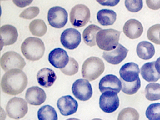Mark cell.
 <instances>
[{
    "mask_svg": "<svg viewBox=\"0 0 160 120\" xmlns=\"http://www.w3.org/2000/svg\"><path fill=\"white\" fill-rule=\"evenodd\" d=\"M61 43L65 48L74 50L77 48L81 41L80 32L74 28L64 30L60 37Z\"/></svg>",
    "mask_w": 160,
    "mask_h": 120,
    "instance_id": "11",
    "label": "cell"
},
{
    "mask_svg": "<svg viewBox=\"0 0 160 120\" xmlns=\"http://www.w3.org/2000/svg\"><path fill=\"white\" fill-rule=\"evenodd\" d=\"M12 2L15 5L17 6L18 7L23 8L29 5L32 2V1H14L13 0Z\"/></svg>",
    "mask_w": 160,
    "mask_h": 120,
    "instance_id": "37",
    "label": "cell"
},
{
    "mask_svg": "<svg viewBox=\"0 0 160 120\" xmlns=\"http://www.w3.org/2000/svg\"><path fill=\"white\" fill-rule=\"evenodd\" d=\"M120 34L121 32L113 29L101 30L96 36L97 46L103 50H113L118 45Z\"/></svg>",
    "mask_w": 160,
    "mask_h": 120,
    "instance_id": "3",
    "label": "cell"
},
{
    "mask_svg": "<svg viewBox=\"0 0 160 120\" xmlns=\"http://www.w3.org/2000/svg\"><path fill=\"white\" fill-rule=\"evenodd\" d=\"M45 92L38 86L30 87L26 91L25 98L27 102L31 105L40 106L46 99Z\"/></svg>",
    "mask_w": 160,
    "mask_h": 120,
    "instance_id": "17",
    "label": "cell"
},
{
    "mask_svg": "<svg viewBox=\"0 0 160 120\" xmlns=\"http://www.w3.org/2000/svg\"><path fill=\"white\" fill-rule=\"evenodd\" d=\"M0 32L2 46L13 45L17 40L18 32L15 26L10 24H5L1 27Z\"/></svg>",
    "mask_w": 160,
    "mask_h": 120,
    "instance_id": "18",
    "label": "cell"
},
{
    "mask_svg": "<svg viewBox=\"0 0 160 120\" xmlns=\"http://www.w3.org/2000/svg\"><path fill=\"white\" fill-rule=\"evenodd\" d=\"M120 79L122 82V91L126 94H134L141 87L140 78L133 82H127Z\"/></svg>",
    "mask_w": 160,
    "mask_h": 120,
    "instance_id": "28",
    "label": "cell"
},
{
    "mask_svg": "<svg viewBox=\"0 0 160 120\" xmlns=\"http://www.w3.org/2000/svg\"><path fill=\"white\" fill-rule=\"evenodd\" d=\"M47 18L49 25L60 29L63 28L68 22V13L61 7H53L48 10Z\"/></svg>",
    "mask_w": 160,
    "mask_h": 120,
    "instance_id": "8",
    "label": "cell"
},
{
    "mask_svg": "<svg viewBox=\"0 0 160 120\" xmlns=\"http://www.w3.org/2000/svg\"><path fill=\"white\" fill-rule=\"evenodd\" d=\"M147 6L152 10H158L160 8V1H146Z\"/></svg>",
    "mask_w": 160,
    "mask_h": 120,
    "instance_id": "35",
    "label": "cell"
},
{
    "mask_svg": "<svg viewBox=\"0 0 160 120\" xmlns=\"http://www.w3.org/2000/svg\"><path fill=\"white\" fill-rule=\"evenodd\" d=\"M139 73L138 65L132 62L127 63L120 69V78L127 82H133L139 78Z\"/></svg>",
    "mask_w": 160,
    "mask_h": 120,
    "instance_id": "16",
    "label": "cell"
},
{
    "mask_svg": "<svg viewBox=\"0 0 160 120\" xmlns=\"http://www.w3.org/2000/svg\"><path fill=\"white\" fill-rule=\"evenodd\" d=\"M145 96L150 101H155L160 99V84L150 83L146 86L145 90Z\"/></svg>",
    "mask_w": 160,
    "mask_h": 120,
    "instance_id": "27",
    "label": "cell"
},
{
    "mask_svg": "<svg viewBox=\"0 0 160 120\" xmlns=\"http://www.w3.org/2000/svg\"><path fill=\"white\" fill-rule=\"evenodd\" d=\"M29 28L31 33L35 36H43L47 32V26L42 19L32 21L30 23Z\"/></svg>",
    "mask_w": 160,
    "mask_h": 120,
    "instance_id": "25",
    "label": "cell"
},
{
    "mask_svg": "<svg viewBox=\"0 0 160 120\" xmlns=\"http://www.w3.org/2000/svg\"><path fill=\"white\" fill-rule=\"evenodd\" d=\"M123 32L130 39H136L140 37L143 33V27L140 22L132 19L125 22L123 27Z\"/></svg>",
    "mask_w": 160,
    "mask_h": 120,
    "instance_id": "19",
    "label": "cell"
},
{
    "mask_svg": "<svg viewBox=\"0 0 160 120\" xmlns=\"http://www.w3.org/2000/svg\"><path fill=\"white\" fill-rule=\"evenodd\" d=\"M101 109L106 113H112L119 106V99L118 93L113 91H106L102 93L99 99Z\"/></svg>",
    "mask_w": 160,
    "mask_h": 120,
    "instance_id": "9",
    "label": "cell"
},
{
    "mask_svg": "<svg viewBox=\"0 0 160 120\" xmlns=\"http://www.w3.org/2000/svg\"><path fill=\"white\" fill-rule=\"evenodd\" d=\"M39 120H58V116L56 110L50 105H45L40 108L38 111Z\"/></svg>",
    "mask_w": 160,
    "mask_h": 120,
    "instance_id": "26",
    "label": "cell"
},
{
    "mask_svg": "<svg viewBox=\"0 0 160 120\" xmlns=\"http://www.w3.org/2000/svg\"><path fill=\"white\" fill-rule=\"evenodd\" d=\"M26 65L24 58L15 52H7L1 58L2 68L6 72L14 68L23 69Z\"/></svg>",
    "mask_w": 160,
    "mask_h": 120,
    "instance_id": "7",
    "label": "cell"
},
{
    "mask_svg": "<svg viewBox=\"0 0 160 120\" xmlns=\"http://www.w3.org/2000/svg\"><path fill=\"white\" fill-rule=\"evenodd\" d=\"M128 51L127 49L119 44L115 49L110 52H104L102 57L108 62L111 64L118 65L125 59Z\"/></svg>",
    "mask_w": 160,
    "mask_h": 120,
    "instance_id": "15",
    "label": "cell"
},
{
    "mask_svg": "<svg viewBox=\"0 0 160 120\" xmlns=\"http://www.w3.org/2000/svg\"><path fill=\"white\" fill-rule=\"evenodd\" d=\"M56 73L51 68H42L38 71L37 79L38 83L44 88H48L53 85L57 79Z\"/></svg>",
    "mask_w": 160,
    "mask_h": 120,
    "instance_id": "20",
    "label": "cell"
},
{
    "mask_svg": "<svg viewBox=\"0 0 160 120\" xmlns=\"http://www.w3.org/2000/svg\"><path fill=\"white\" fill-rule=\"evenodd\" d=\"M99 88L102 93L106 91H113L118 93L122 90V82L115 75H107L101 79Z\"/></svg>",
    "mask_w": 160,
    "mask_h": 120,
    "instance_id": "14",
    "label": "cell"
},
{
    "mask_svg": "<svg viewBox=\"0 0 160 120\" xmlns=\"http://www.w3.org/2000/svg\"><path fill=\"white\" fill-rule=\"evenodd\" d=\"M105 70L103 62L99 57L92 56L84 62L81 69L83 78L89 81L98 78Z\"/></svg>",
    "mask_w": 160,
    "mask_h": 120,
    "instance_id": "4",
    "label": "cell"
},
{
    "mask_svg": "<svg viewBox=\"0 0 160 120\" xmlns=\"http://www.w3.org/2000/svg\"><path fill=\"white\" fill-rule=\"evenodd\" d=\"M117 14L110 9H103L99 10L97 14L98 22L103 26L113 25L117 19Z\"/></svg>",
    "mask_w": 160,
    "mask_h": 120,
    "instance_id": "24",
    "label": "cell"
},
{
    "mask_svg": "<svg viewBox=\"0 0 160 120\" xmlns=\"http://www.w3.org/2000/svg\"><path fill=\"white\" fill-rule=\"evenodd\" d=\"M90 10L84 4H78L74 6L70 14V22L76 28L84 27L90 19Z\"/></svg>",
    "mask_w": 160,
    "mask_h": 120,
    "instance_id": "5",
    "label": "cell"
},
{
    "mask_svg": "<svg viewBox=\"0 0 160 120\" xmlns=\"http://www.w3.org/2000/svg\"><path fill=\"white\" fill-rule=\"evenodd\" d=\"M78 62L72 57H70L69 63L64 68L60 69L61 71L67 76H73L78 71Z\"/></svg>",
    "mask_w": 160,
    "mask_h": 120,
    "instance_id": "32",
    "label": "cell"
},
{
    "mask_svg": "<svg viewBox=\"0 0 160 120\" xmlns=\"http://www.w3.org/2000/svg\"><path fill=\"white\" fill-rule=\"evenodd\" d=\"M97 2L103 6H115L120 1H113V0H107V1H96Z\"/></svg>",
    "mask_w": 160,
    "mask_h": 120,
    "instance_id": "36",
    "label": "cell"
},
{
    "mask_svg": "<svg viewBox=\"0 0 160 120\" xmlns=\"http://www.w3.org/2000/svg\"><path fill=\"white\" fill-rule=\"evenodd\" d=\"M139 115L137 111L132 108H127L119 112L118 120H138Z\"/></svg>",
    "mask_w": 160,
    "mask_h": 120,
    "instance_id": "29",
    "label": "cell"
},
{
    "mask_svg": "<svg viewBox=\"0 0 160 120\" xmlns=\"http://www.w3.org/2000/svg\"><path fill=\"white\" fill-rule=\"evenodd\" d=\"M28 103L21 98L14 97L9 100L6 107L7 115L14 119H21L28 112Z\"/></svg>",
    "mask_w": 160,
    "mask_h": 120,
    "instance_id": "6",
    "label": "cell"
},
{
    "mask_svg": "<svg viewBox=\"0 0 160 120\" xmlns=\"http://www.w3.org/2000/svg\"><path fill=\"white\" fill-rule=\"evenodd\" d=\"M125 6L126 8L131 12H138L141 10L143 8V4L142 1H134L129 0L125 1Z\"/></svg>",
    "mask_w": 160,
    "mask_h": 120,
    "instance_id": "34",
    "label": "cell"
},
{
    "mask_svg": "<svg viewBox=\"0 0 160 120\" xmlns=\"http://www.w3.org/2000/svg\"><path fill=\"white\" fill-rule=\"evenodd\" d=\"M146 115L149 120H160V103L150 105L147 108Z\"/></svg>",
    "mask_w": 160,
    "mask_h": 120,
    "instance_id": "30",
    "label": "cell"
},
{
    "mask_svg": "<svg viewBox=\"0 0 160 120\" xmlns=\"http://www.w3.org/2000/svg\"><path fill=\"white\" fill-rule=\"evenodd\" d=\"M155 62L146 63L140 69L142 78L148 82H155L160 79V74L155 68Z\"/></svg>",
    "mask_w": 160,
    "mask_h": 120,
    "instance_id": "21",
    "label": "cell"
},
{
    "mask_svg": "<svg viewBox=\"0 0 160 120\" xmlns=\"http://www.w3.org/2000/svg\"><path fill=\"white\" fill-rule=\"evenodd\" d=\"M155 66L156 70L160 74V57L158 58L155 62Z\"/></svg>",
    "mask_w": 160,
    "mask_h": 120,
    "instance_id": "38",
    "label": "cell"
},
{
    "mask_svg": "<svg viewBox=\"0 0 160 120\" xmlns=\"http://www.w3.org/2000/svg\"><path fill=\"white\" fill-rule=\"evenodd\" d=\"M48 60L54 67L61 69L67 66L70 58L66 51L60 48H57L50 52Z\"/></svg>",
    "mask_w": 160,
    "mask_h": 120,
    "instance_id": "13",
    "label": "cell"
},
{
    "mask_svg": "<svg viewBox=\"0 0 160 120\" xmlns=\"http://www.w3.org/2000/svg\"><path fill=\"white\" fill-rule=\"evenodd\" d=\"M57 106L61 114L69 116L76 112L78 108V103L71 96H63L59 98Z\"/></svg>",
    "mask_w": 160,
    "mask_h": 120,
    "instance_id": "12",
    "label": "cell"
},
{
    "mask_svg": "<svg viewBox=\"0 0 160 120\" xmlns=\"http://www.w3.org/2000/svg\"><path fill=\"white\" fill-rule=\"evenodd\" d=\"M21 50L26 59L29 61H36L43 56L45 47L42 39L30 37L24 40L21 45Z\"/></svg>",
    "mask_w": 160,
    "mask_h": 120,
    "instance_id": "2",
    "label": "cell"
},
{
    "mask_svg": "<svg viewBox=\"0 0 160 120\" xmlns=\"http://www.w3.org/2000/svg\"><path fill=\"white\" fill-rule=\"evenodd\" d=\"M40 13L38 7L32 6L25 9L19 15L20 18L26 19H32L37 17Z\"/></svg>",
    "mask_w": 160,
    "mask_h": 120,
    "instance_id": "33",
    "label": "cell"
},
{
    "mask_svg": "<svg viewBox=\"0 0 160 120\" xmlns=\"http://www.w3.org/2000/svg\"><path fill=\"white\" fill-rule=\"evenodd\" d=\"M28 84V77L20 69L9 70L2 78V90L5 93L11 95L21 93L25 90Z\"/></svg>",
    "mask_w": 160,
    "mask_h": 120,
    "instance_id": "1",
    "label": "cell"
},
{
    "mask_svg": "<svg viewBox=\"0 0 160 120\" xmlns=\"http://www.w3.org/2000/svg\"><path fill=\"white\" fill-rule=\"evenodd\" d=\"M160 24L152 25L149 28L147 32L148 39L154 44L160 45Z\"/></svg>",
    "mask_w": 160,
    "mask_h": 120,
    "instance_id": "31",
    "label": "cell"
},
{
    "mask_svg": "<svg viewBox=\"0 0 160 120\" xmlns=\"http://www.w3.org/2000/svg\"><path fill=\"white\" fill-rule=\"evenodd\" d=\"M102 30L100 27L95 24H91L88 26L83 33V40L86 45L91 47L96 46L97 33Z\"/></svg>",
    "mask_w": 160,
    "mask_h": 120,
    "instance_id": "23",
    "label": "cell"
},
{
    "mask_svg": "<svg viewBox=\"0 0 160 120\" xmlns=\"http://www.w3.org/2000/svg\"><path fill=\"white\" fill-rule=\"evenodd\" d=\"M136 51L138 57L144 60L151 59L155 52L153 45L148 41H142L138 43Z\"/></svg>",
    "mask_w": 160,
    "mask_h": 120,
    "instance_id": "22",
    "label": "cell"
},
{
    "mask_svg": "<svg viewBox=\"0 0 160 120\" xmlns=\"http://www.w3.org/2000/svg\"></svg>",
    "mask_w": 160,
    "mask_h": 120,
    "instance_id": "39",
    "label": "cell"
},
{
    "mask_svg": "<svg viewBox=\"0 0 160 120\" xmlns=\"http://www.w3.org/2000/svg\"><path fill=\"white\" fill-rule=\"evenodd\" d=\"M72 89L74 96L81 101H87L92 96V87L87 79L77 80L73 83Z\"/></svg>",
    "mask_w": 160,
    "mask_h": 120,
    "instance_id": "10",
    "label": "cell"
}]
</instances>
